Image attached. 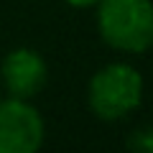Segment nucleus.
I'll use <instances>...</instances> for the list:
<instances>
[{"label":"nucleus","instance_id":"f257e3e1","mask_svg":"<svg viewBox=\"0 0 153 153\" xmlns=\"http://www.w3.org/2000/svg\"><path fill=\"white\" fill-rule=\"evenodd\" d=\"M97 28L107 46L125 54H143L153 46L151 0H100Z\"/></svg>","mask_w":153,"mask_h":153},{"label":"nucleus","instance_id":"f03ea898","mask_svg":"<svg viewBox=\"0 0 153 153\" xmlns=\"http://www.w3.org/2000/svg\"><path fill=\"white\" fill-rule=\"evenodd\" d=\"M143 102V76L135 66L115 61L89 82V107L100 120H120Z\"/></svg>","mask_w":153,"mask_h":153},{"label":"nucleus","instance_id":"7ed1b4c3","mask_svg":"<svg viewBox=\"0 0 153 153\" xmlns=\"http://www.w3.org/2000/svg\"><path fill=\"white\" fill-rule=\"evenodd\" d=\"M44 143V117L28 100L0 102V153H33Z\"/></svg>","mask_w":153,"mask_h":153},{"label":"nucleus","instance_id":"20e7f679","mask_svg":"<svg viewBox=\"0 0 153 153\" xmlns=\"http://www.w3.org/2000/svg\"><path fill=\"white\" fill-rule=\"evenodd\" d=\"M0 79L10 97L31 100L46 84V61L33 49H13L3 59Z\"/></svg>","mask_w":153,"mask_h":153},{"label":"nucleus","instance_id":"39448f33","mask_svg":"<svg viewBox=\"0 0 153 153\" xmlns=\"http://www.w3.org/2000/svg\"><path fill=\"white\" fill-rule=\"evenodd\" d=\"M69 5H74V8H94L100 3V0H66Z\"/></svg>","mask_w":153,"mask_h":153}]
</instances>
